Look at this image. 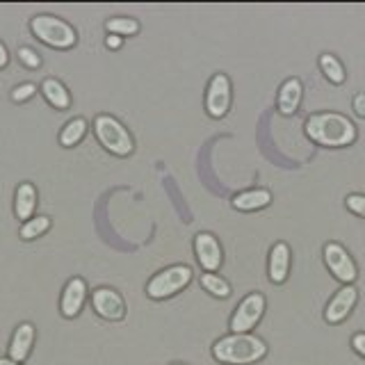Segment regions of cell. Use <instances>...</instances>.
Masks as SVG:
<instances>
[{
	"label": "cell",
	"mask_w": 365,
	"mask_h": 365,
	"mask_svg": "<svg viewBox=\"0 0 365 365\" xmlns=\"http://www.w3.org/2000/svg\"><path fill=\"white\" fill-rule=\"evenodd\" d=\"M304 128H306L308 140L319 146L340 148V146H349L356 142V125L340 112L311 114Z\"/></svg>",
	"instance_id": "obj_1"
},
{
	"label": "cell",
	"mask_w": 365,
	"mask_h": 365,
	"mask_svg": "<svg viewBox=\"0 0 365 365\" xmlns=\"http://www.w3.org/2000/svg\"><path fill=\"white\" fill-rule=\"evenodd\" d=\"M265 340L254 334H233L220 338L212 345V356L226 365H251L265 359Z\"/></svg>",
	"instance_id": "obj_2"
},
{
	"label": "cell",
	"mask_w": 365,
	"mask_h": 365,
	"mask_svg": "<svg viewBox=\"0 0 365 365\" xmlns=\"http://www.w3.org/2000/svg\"><path fill=\"white\" fill-rule=\"evenodd\" d=\"M30 30L39 41H43L46 46H51V48H57V51L73 48L78 41L76 30L68 26L66 21L57 16H48V14L34 16L30 21Z\"/></svg>",
	"instance_id": "obj_3"
},
{
	"label": "cell",
	"mask_w": 365,
	"mask_h": 365,
	"mask_svg": "<svg viewBox=\"0 0 365 365\" xmlns=\"http://www.w3.org/2000/svg\"><path fill=\"white\" fill-rule=\"evenodd\" d=\"M94 133H96V140L101 142V146L106 151L125 158L133 153V137L130 133L125 130V125L121 121H117L110 114H98L94 119Z\"/></svg>",
	"instance_id": "obj_4"
},
{
	"label": "cell",
	"mask_w": 365,
	"mask_h": 365,
	"mask_svg": "<svg viewBox=\"0 0 365 365\" xmlns=\"http://www.w3.org/2000/svg\"><path fill=\"white\" fill-rule=\"evenodd\" d=\"M192 281V269L187 265H174L163 272H158L155 277L148 281L146 294L151 299H167V297L180 292Z\"/></svg>",
	"instance_id": "obj_5"
},
{
	"label": "cell",
	"mask_w": 365,
	"mask_h": 365,
	"mask_svg": "<svg viewBox=\"0 0 365 365\" xmlns=\"http://www.w3.org/2000/svg\"><path fill=\"white\" fill-rule=\"evenodd\" d=\"M262 313H265V297L260 292L247 294L245 299L237 304L235 313L231 317V331L233 334H249V331L260 322Z\"/></svg>",
	"instance_id": "obj_6"
},
{
	"label": "cell",
	"mask_w": 365,
	"mask_h": 365,
	"mask_svg": "<svg viewBox=\"0 0 365 365\" xmlns=\"http://www.w3.org/2000/svg\"><path fill=\"white\" fill-rule=\"evenodd\" d=\"M324 262H327L329 272L334 274L340 283L354 285V281H356V277H359V269H356V265H354V260L347 254L345 247L338 245V242H327L324 245Z\"/></svg>",
	"instance_id": "obj_7"
},
{
	"label": "cell",
	"mask_w": 365,
	"mask_h": 365,
	"mask_svg": "<svg viewBox=\"0 0 365 365\" xmlns=\"http://www.w3.org/2000/svg\"><path fill=\"white\" fill-rule=\"evenodd\" d=\"M228 108H231V80L226 73H215L205 91V112L212 119H222L226 117Z\"/></svg>",
	"instance_id": "obj_8"
},
{
	"label": "cell",
	"mask_w": 365,
	"mask_h": 365,
	"mask_svg": "<svg viewBox=\"0 0 365 365\" xmlns=\"http://www.w3.org/2000/svg\"><path fill=\"white\" fill-rule=\"evenodd\" d=\"M91 306H94L96 315H101L103 319H110V322H119V319L125 317L123 297L112 288H98L91 294Z\"/></svg>",
	"instance_id": "obj_9"
},
{
	"label": "cell",
	"mask_w": 365,
	"mask_h": 365,
	"mask_svg": "<svg viewBox=\"0 0 365 365\" xmlns=\"http://www.w3.org/2000/svg\"><path fill=\"white\" fill-rule=\"evenodd\" d=\"M359 302V290L354 285H342V288L334 294V299L327 304L324 319L329 324H340L349 317L354 306Z\"/></svg>",
	"instance_id": "obj_10"
},
{
	"label": "cell",
	"mask_w": 365,
	"mask_h": 365,
	"mask_svg": "<svg viewBox=\"0 0 365 365\" xmlns=\"http://www.w3.org/2000/svg\"><path fill=\"white\" fill-rule=\"evenodd\" d=\"M194 254H197V260L199 265L205 269V272H217L222 267V247L217 242V237L210 235V233H199L194 237Z\"/></svg>",
	"instance_id": "obj_11"
},
{
	"label": "cell",
	"mask_w": 365,
	"mask_h": 365,
	"mask_svg": "<svg viewBox=\"0 0 365 365\" xmlns=\"http://www.w3.org/2000/svg\"><path fill=\"white\" fill-rule=\"evenodd\" d=\"M85 299H87V283H85V279H80V277L68 279V283L64 285L62 299H60V313L66 319H73L80 313V308H83Z\"/></svg>",
	"instance_id": "obj_12"
},
{
	"label": "cell",
	"mask_w": 365,
	"mask_h": 365,
	"mask_svg": "<svg viewBox=\"0 0 365 365\" xmlns=\"http://www.w3.org/2000/svg\"><path fill=\"white\" fill-rule=\"evenodd\" d=\"M302 96H304V85L299 78H288L285 83L281 85L279 89V98H277V106H279V112L283 117H290V114L297 112L302 103Z\"/></svg>",
	"instance_id": "obj_13"
},
{
	"label": "cell",
	"mask_w": 365,
	"mask_h": 365,
	"mask_svg": "<svg viewBox=\"0 0 365 365\" xmlns=\"http://www.w3.org/2000/svg\"><path fill=\"white\" fill-rule=\"evenodd\" d=\"M32 345H34V324L21 322L14 331V336H11V342H9V359L16 361V363H23L28 359Z\"/></svg>",
	"instance_id": "obj_14"
},
{
	"label": "cell",
	"mask_w": 365,
	"mask_h": 365,
	"mask_svg": "<svg viewBox=\"0 0 365 365\" xmlns=\"http://www.w3.org/2000/svg\"><path fill=\"white\" fill-rule=\"evenodd\" d=\"M290 272V247L285 242H277L269 251V281L272 283H285Z\"/></svg>",
	"instance_id": "obj_15"
},
{
	"label": "cell",
	"mask_w": 365,
	"mask_h": 365,
	"mask_svg": "<svg viewBox=\"0 0 365 365\" xmlns=\"http://www.w3.org/2000/svg\"><path fill=\"white\" fill-rule=\"evenodd\" d=\"M34 208H37V190H34L32 182H21L16 187V197H14L16 217L23 222H28V220H32Z\"/></svg>",
	"instance_id": "obj_16"
},
{
	"label": "cell",
	"mask_w": 365,
	"mask_h": 365,
	"mask_svg": "<svg viewBox=\"0 0 365 365\" xmlns=\"http://www.w3.org/2000/svg\"><path fill=\"white\" fill-rule=\"evenodd\" d=\"M41 94L46 101L51 103L55 110H68L71 108V94L66 91V87L55 78H46L41 83Z\"/></svg>",
	"instance_id": "obj_17"
},
{
	"label": "cell",
	"mask_w": 365,
	"mask_h": 365,
	"mask_svg": "<svg viewBox=\"0 0 365 365\" xmlns=\"http://www.w3.org/2000/svg\"><path fill=\"white\" fill-rule=\"evenodd\" d=\"M269 203H272L269 190H247L233 199V208L242 210V212H251V210L265 208V205H269Z\"/></svg>",
	"instance_id": "obj_18"
},
{
	"label": "cell",
	"mask_w": 365,
	"mask_h": 365,
	"mask_svg": "<svg viewBox=\"0 0 365 365\" xmlns=\"http://www.w3.org/2000/svg\"><path fill=\"white\" fill-rule=\"evenodd\" d=\"M319 68H322V73L327 76L329 83H334V85L345 83V78H347L345 66L340 64V60H338L336 55H329V53L319 55Z\"/></svg>",
	"instance_id": "obj_19"
},
{
	"label": "cell",
	"mask_w": 365,
	"mask_h": 365,
	"mask_svg": "<svg viewBox=\"0 0 365 365\" xmlns=\"http://www.w3.org/2000/svg\"><path fill=\"white\" fill-rule=\"evenodd\" d=\"M85 133H87V121L85 119H71L68 121L64 128H62V133H60V144L62 146H76L80 140L85 137Z\"/></svg>",
	"instance_id": "obj_20"
},
{
	"label": "cell",
	"mask_w": 365,
	"mask_h": 365,
	"mask_svg": "<svg viewBox=\"0 0 365 365\" xmlns=\"http://www.w3.org/2000/svg\"><path fill=\"white\" fill-rule=\"evenodd\" d=\"M48 228H51V220L39 215V217H32V220H28V222H23L19 235H21V240H37L48 231Z\"/></svg>",
	"instance_id": "obj_21"
},
{
	"label": "cell",
	"mask_w": 365,
	"mask_h": 365,
	"mask_svg": "<svg viewBox=\"0 0 365 365\" xmlns=\"http://www.w3.org/2000/svg\"><path fill=\"white\" fill-rule=\"evenodd\" d=\"M106 30L110 34H117V37H133V34L140 32V23L135 19H125V16H119V19H110L106 23Z\"/></svg>",
	"instance_id": "obj_22"
},
{
	"label": "cell",
	"mask_w": 365,
	"mask_h": 365,
	"mask_svg": "<svg viewBox=\"0 0 365 365\" xmlns=\"http://www.w3.org/2000/svg\"><path fill=\"white\" fill-rule=\"evenodd\" d=\"M201 285L210 294L220 297V299H226V297L231 294V285H228L222 277H217V274H210V272L201 274Z\"/></svg>",
	"instance_id": "obj_23"
},
{
	"label": "cell",
	"mask_w": 365,
	"mask_h": 365,
	"mask_svg": "<svg viewBox=\"0 0 365 365\" xmlns=\"http://www.w3.org/2000/svg\"><path fill=\"white\" fill-rule=\"evenodd\" d=\"M16 55H19V60H21L23 66H28V68H39L41 66V57L37 55V51L28 48V46H21Z\"/></svg>",
	"instance_id": "obj_24"
},
{
	"label": "cell",
	"mask_w": 365,
	"mask_h": 365,
	"mask_svg": "<svg viewBox=\"0 0 365 365\" xmlns=\"http://www.w3.org/2000/svg\"><path fill=\"white\" fill-rule=\"evenodd\" d=\"M345 203L354 215L365 217V194H349V197L345 199Z\"/></svg>",
	"instance_id": "obj_25"
},
{
	"label": "cell",
	"mask_w": 365,
	"mask_h": 365,
	"mask_svg": "<svg viewBox=\"0 0 365 365\" xmlns=\"http://www.w3.org/2000/svg\"><path fill=\"white\" fill-rule=\"evenodd\" d=\"M34 91H37V87H34L32 83H26V85H19L14 87V91H11V101L14 103H23L34 96Z\"/></svg>",
	"instance_id": "obj_26"
},
{
	"label": "cell",
	"mask_w": 365,
	"mask_h": 365,
	"mask_svg": "<svg viewBox=\"0 0 365 365\" xmlns=\"http://www.w3.org/2000/svg\"><path fill=\"white\" fill-rule=\"evenodd\" d=\"M351 347H354V351L359 354V356L365 359V334H354V338H351Z\"/></svg>",
	"instance_id": "obj_27"
},
{
	"label": "cell",
	"mask_w": 365,
	"mask_h": 365,
	"mask_svg": "<svg viewBox=\"0 0 365 365\" xmlns=\"http://www.w3.org/2000/svg\"><path fill=\"white\" fill-rule=\"evenodd\" d=\"M354 110H356L359 117H365V94L354 96Z\"/></svg>",
	"instance_id": "obj_28"
},
{
	"label": "cell",
	"mask_w": 365,
	"mask_h": 365,
	"mask_svg": "<svg viewBox=\"0 0 365 365\" xmlns=\"http://www.w3.org/2000/svg\"><path fill=\"white\" fill-rule=\"evenodd\" d=\"M121 43H123V39H121V37H117V34H110V37L106 39V46H108L110 51L121 48Z\"/></svg>",
	"instance_id": "obj_29"
},
{
	"label": "cell",
	"mask_w": 365,
	"mask_h": 365,
	"mask_svg": "<svg viewBox=\"0 0 365 365\" xmlns=\"http://www.w3.org/2000/svg\"><path fill=\"white\" fill-rule=\"evenodd\" d=\"M7 62H9V53H7V48H5V43L0 41V68H5Z\"/></svg>",
	"instance_id": "obj_30"
},
{
	"label": "cell",
	"mask_w": 365,
	"mask_h": 365,
	"mask_svg": "<svg viewBox=\"0 0 365 365\" xmlns=\"http://www.w3.org/2000/svg\"><path fill=\"white\" fill-rule=\"evenodd\" d=\"M0 365H21V363H16V361H11V359L7 356V359H0Z\"/></svg>",
	"instance_id": "obj_31"
},
{
	"label": "cell",
	"mask_w": 365,
	"mask_h": 365,
	"mask_svg": "<svg viewBox=\"0 0 365 365\" xmlns=\"http://www.w3.org/2000/svg\"><path fill=\"white\" fill-rule=\"evenodd\" d=\"M174 365H180V363H174Z\"/></svg>",
	"instance_id": "obj_32"
}]
</instances>
